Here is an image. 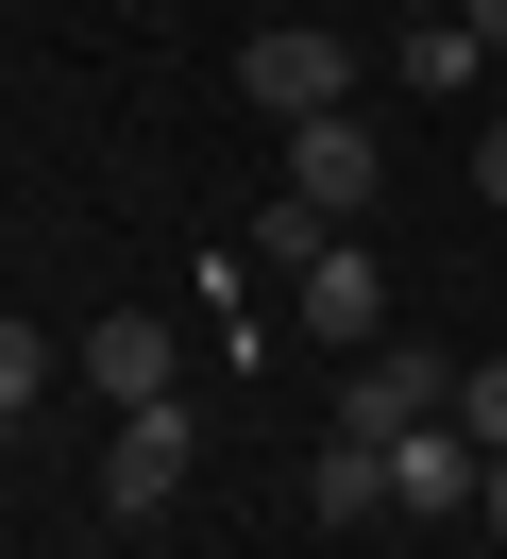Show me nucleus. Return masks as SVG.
Returning <instances> with one entry per match:
<instances>
[{"mask_svg":"<svg viewBox=\"0 0 507 559\" xmlns=\"http://www.w3.org/2000/svg\"><path fill=\"white\" fill-rule=\"evenodd\" d=\"M423 424H457V356L372 340L355 373H338V441H423Z\"/></svg>","mask_w":507,"mask_h":559,"instance_id":"f257e3e1","label":"nucleus"},{"mask_svg":"<svg viewBox=\"0 0 507 559\" xmlns=\"http://www.w3.org/2000/svg\"><path fill=\"white\" fill-rule=\"evenodd\" d=\"M237 85H254V119H338L355 103V51H338L322 17H270V35L237 51Z\"/></svg>","mask_w":507,"mask_h":559,"instance_id":"f03ea898","label":"nucleus"},{"mask_svg":"<svg viewBox=\"0 0 507 559\" xmlns=\"http://www.w3.org/2000/svg\"><path fill=\"white\" fill-rule=\"evenodd\" d=\"M169 491H186V390L169 407H119V441H101V509L119 525H153Z\"/></svg>","mask_w":507,"mask_h":559,"instance_id":"7ed1b4c3","label":"nucleus"},{"mask_svg":"<svg viewBox=\"0 0 507 559\" xmlns=\"http://www.w3.org/2000/svg\"><path fill=\"white\" fill-rule=\"evenodd\" d=\"M288 322H304L322 356H372V340H389V272H372L355 238H338L322 272H288Z\"/></svg>","mask_w":507,"mask_h":559,"instance_id":"20e7f679","label":"nucleus"},{"mask_svg":"<svg viewBox=\"0 0 507 559\" xmlns=\"http://www.w3.org/2000/svg\"><path fill=\"white\" fill-rule=\"evenodd\" d=\"M473 491H491V441H473V424L389 441V509H406V525H473Z\"/></svg>","mask_w":507,"mask_h":559,"instance_id":"39448f33","label":"nucleus"},{"mask_svg":"<svg viewBox=\"0 0 507 559\" xmlns=\"http://www.w3.org/2000/svg\"><path fill=\"white\" fill-rule=\"evenodd\" d=\"M85 390H101V407H169V390H186V340H169L153 306L85 322Z\"/></svg>","mask_w":507,"mask_h":559,"instance_id":"423d86ee","label":"nucleus"},{"mask_svg":"<svg viewBox=\"0 0 507 559\" xmlns=\"http://www.w3.org/2000/svg\"><path fill=\"white\" fill-rule=\"evenodd\" d=\"M372 170H389V153L355 136V103H338V119H288V187H304L322 221H355V204H372Z\"/></svg>","mask_w":507,"mask_h":559,"instance_id":"0eeeda50","label":"nucleus"},{"mask_svg":"<svg viewBox=\"0 0 507 559\" xmlns=\"http://www.w3.org/2000/svg\"><path fill=\"white\" fill-rule=\"evenodd\" d=\"M338 238H355V221H322L304 187H270V204H254V254H270V272H322Z\"/></svg>","mask_w":507,"mask_h":559,"instance_id":"6e6552de","label":"nucleus"},{"mask_svg":"<svg viewBox=\"0 0 507 559\" xmlns=\"http://www.w3.org/2000/svg\"><path fill=\"white\" fill-rule=\"evenodd\" d=\"M322 525H389V441H322Z\"/></svg>","mask_w":507,"mask_h":559,"instance_id":"1a4fd4ad","label":"nucleus"},{"mask_svg":"<svg viewBox=\"0 0 507 559\" xmlns=\"http://www.w3.org/2000/svg\"><path fill=\"white\" fill-rule=\"evenodd\" d=\"M406 85H473V17H423L406 35Z\"/></svg>","mask_w":507,"mask_h":559,"instance_id":"9d476101","label":"nucleus"},{"mask_svg":"<svg viewBox=\"0 0 507 559\" xmlns=\"http://www.w3.org/2000/svg\"><path fill=\"white\" fill-rule=\"evenodd\" d=\"M457 424H473V441L507 457V356H473V373H457Z\"/></svg>","mask_w":507,"mask_h":559,"instance_id":"9b49d317","label":"nucleus"},{"mask_svg":"<svg viewBox=\"0 0 507 559\" xmlns=\"http://www.w3.org/2000/svg\"><path fill=\"white\" fill-rule=\"evenodd\" d=\"M34 390H51V340H34V322H0V407H34Z\"/></svg>","mask_w":507,"mask_h":559,"instance_id":"f8f14e48","label":"nucleus"},{"mask_svg":"<svg viewBox=\"0 0 507 559\" xmlns=\"http://www.w3.org/2000/svg\"><path fill=\"white\" fill-rule=\"evenodd\" d=\"M473 204H507V119H473Z\"/></svg>","mask_w":507,"mask_h":559,"instance_id":"ddd939ff","label":"nucleus"},{"mask_svg":"<svg viewBox=\"0 0 507 559\" xmlns=\"http://www.w3.org/2000/svg\"><path fill=\"white\" fill-rule=\"evenodd\" d=\"M457 17H473V51H507V0H457Z\"/></svg>","mask_w":507,"mask_h":559,"instance_id":"4468645a","label":"nucleus"},{"mask_svg":"<svg viewBox=\"0 0 507 559\" xmlns=\"http://www.w3.org/2000/svg\"><path fill=\"white\" fill-rule=\"evenodd\" d=\"M473 525H491V543H507V457H491V491H473Z\"/></svg>","mask_w":507,"mask_h":559,"instance_id":"2eb2a0df","label":"nucleus"},{"mask_svg":"<svg viewBox=\"0 0 507 559\" xmlns=\"http://www.w3.org/2000/svg\"><path fill=\"white\" fill-rule=\"evenodd\" d=\"M0 457H17V407H0Z\"/></svg>","mask_w":507,"mask_h":559,"instance_id":"dca6fc26","label":"nucleus"}]
</instances>
